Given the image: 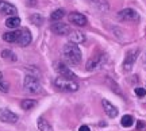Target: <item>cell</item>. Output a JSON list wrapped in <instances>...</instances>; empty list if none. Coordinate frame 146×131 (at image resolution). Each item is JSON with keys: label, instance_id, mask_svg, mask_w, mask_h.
<instances>
[{"label": "cell", "instance_id": "cell-25", "mask_svg": "<svg viewBox=\"0 0 146 131\" xmlns=\"http://www.w3.org/2000/svg\"><path fill=\"white\" fill-rule=\"evenodd\" d=\"M137 131H146V123L143 120L137 122Z\"/></svg>", "mask_w": 146, "mask_h": 131}, {"label": "cell", "instance_id": "cell-11", "mask_svg": "<svg viewBox=\"0 0 146 131\" xmlns=\"http://www.w3.org/2000/svg\"><path fill=\"white\" fill-rule=\"evenodd\" d=\"M16 12H18V8L14 4H11L8 1H4V0H0V14L14 16Z\"/></svg>", "mask_w": 146, "mask_h": 131}, {"label": "cell", "instance_id": "cell-28", "mask_svg": "<svg viewBox=\"0 0 146 131\" xmlns=\"http://www.w3.org/2000/svg\"><path fill=\"white\" fill-rule=\"evenodd\" d=\"M78 131H91V128H89L88 126H85V124H84V126H80Z\"/></svg>", "mask_w": 146, "mask_h": 131}, {"label": "cell", "instance_id": "cell-7", "mask_svg": "<svg viewBox=\"0 0 146 131\" xmlns=\"http://www.w3.org/2000/svg\"><path fill=\"white\" fill-rule=\"evenodd\" d=\"M106 61V54L103 53H100V54H96L94 57H91L88 60V62H87V70H95V69H98L99 66L103 65V62Z\"/></svg>", "mask_w": 146, "mask_h": 131}, {"label": "cell", "instance_id": "cell-16", "mask_svg": "<svg viewBox=\"0 0 146 131\" xmlns=\"http://www.w3.org/2000/svg\"><path fill=\"white\" fill-rule=\"evenodd\" d=\"M19 32H21V30L5 32V34H3V39H4L5 42H10V43H14V42H15L16 43L18 38H19Z\"/></svg>", "mask_w": 146, "mask_h": 131}, {"label": "cell", "instance_id": "cell-12", "mask_svg": "<svg viewBox=\"0 0 146 131\" xmlns=\"http://www.w3.org/2000/svg\"><path fill=\"white\" fill-rule=\"evenodd\" d=\"M31 32L29 31L27 28H23V30H21V32H19V38H18V41H16V43L19 45V46H27V45H30L31 43Z\"/></svg>", "mask_w": 146, "mask_h": 131}, {"label": "cell", "instance_id": "cell-23", "mask_svg": "<svg viewBox=\"0 0 146 131\" xmlns=\"http://www.w3.org/2000/svg\"><path fill=\"white\" fill-rule=\"evenodd\" d=\"M1 57L4 58V60H8V61H16V56L14 52H11L8 49H5L1 52Z\"/></svg>", "mask_w": 146, "mask_h": 131}, {"label": "cell", "instance_id": "cell-26", "mask_svg": "<svg viewBox=\"0 0 146 131\" xmlns=\"http://www.w3.org/2000/svg\"><path fill=\"white\" fill-rule=\"evenodd\" d=\"M135 95L137 96H139V97H143L146 95V88H135Z\"/></svg>", "mask_w": 146, "mask_h": 131}, {"label": "cell", "instance_id": "cell-10", "mask_svg": "<svg viewBox=\"0 0 146 131\" xmlns=\"http://www.w3.org/2000/svg\"><path fill=\"white\" fill-rule=\"evenodd\" d=\"M50 30H52L54 34L57 35H68L70 32V27L66 24V23H61V22H56L50 26Z\"/></svg>", "mask_w": 146, "mask_h": 131}, {"label": "cell", "instance_id": "cell-3", "mask_svg": "<svg viewBox=\"0 0 146 131\" xmlns=\"http://www.w3.org/2000/svg\"><path fill=\"white\" fill-rule=\"evenodd\" d=\"M23 88L29 93H39L41 92V83L35 76L27 74L23 80Z\"/></svg>", "mask_w": 146, "mask_h": 131}, {"label": "cell", "instance_id": "cell-14", "mask_svg": "<svg viewBox=\"0 0 146 131\" xmlns=\"http://www.w3.org/2000/svg\"><path fill=\"white\" fill-rule=\"evenodd\" d=\"M89 4L99 12H107L110 10V4L107 0H89Z\"/></svg>", "mask_w": 146, "mask_h": 131}, {"label": "cell", "instance_id": "cell-1", "mask_svg": "<svg viewBox=\"0 0 146 131\" xmlns=\"http://www.w3.org/2000/svg\"><path fill=\"white\" fill-rule=\"evenodd\" d=\"M64 60L69 64V65H78L81 62V52L76 43L69 42L66 43L62 49Z\"/></svg>", "mask_w": 146, "mask_h": 131}, {"label": "cell", "instance_id": "cell-20", "mask_svg": "<svg viewBox=\"0 0 146 131\" xmlns=\"http://www.w3.org/2000/svg\"><path fill=\"white\" fill-rule=\"evenodd\" d=\"M35 105H36V101H35V100H31V99H25L21 103V107L23 108V110H26V111L33 110Z\"/></svg>", "mask_w": 146, "mask_h": 131}, {"label": "cell", "instance_id": "cell-15", "mask_svg": "<svg viewBox=\"0 0 146 131\" xmlns=\"http://www.w3.org/2000/svg\"><path fill=\"white\" fill-rule=\"evenodd\" d=\"M69 37V41L72 43H84L85 41H87V38H85V35H84L81 31H77V30H72V31L68 34Z\"/></svg>", "mask_w": 146, "mask_h": 131}, {"label": "cell", "instance_id": "cell-17", "mask_svg": "<svg viewBox=\"0 0 146 131\" xmlns=\"http://www.w3.org/2000/svg\"><path fill=\"white\" fill-rule=\"evenodd\" d=\"M21 24V19L18 18V16H10V18H7V21H5V26L8 27V28H12V30H15L18 28Z\"/></svg>", "mask_w": 146, "mask_h": 131}, {"label": "cell", "instance_id": "cell-9", "mask_svg": "<svg viewBox=\"0 0 146 131\" xmlns=\"http://www.w3.org/2000/svg\"><path fill=\"white\" fill-rule=\"evenodd\" d=\"M18 115L14 114L11 110L8 108H1L0 110V120L5 122V123H16L18 122Z\"/></svg>", "mask_w": 146, "mask_h": 131}, {"label": "cell", "instance_id": "cell-24", "mask_svg": "<svg viewBox=\"0 0 146 131\" xmlns=\"http://www.w3.org/2000/svg\"><path fill=\"white\" fill-rule=\"evenodd\" d=\"M30 21H31L34 24H36V26H41L42 23H43V18H42L41 15H38V14H34V15L30 16Z\"/></svg>", "mask_w": 146, "mask_h": 131}, {"label": "cell", "instance_id": "cell-4", "mask_svg": "<svg viewBox=\"0 0 146 131\" xmlns=\"http://www.w3.org/2000/svg\"><path fill=\"white\" fill-rule=\"evenodd\" d=\"M118 18L122 22H138L139 21V15L135 10L133 8H125V10H120L118 12Z\"/></svg>", "mask_w": 146, "mask_h": 131}, {"label": "cell", "instance_id": "cell-19", "mask_svg": "<svg viewBox=\"0 0 146 131\" xmlns=\"http://www.w3.org/2000/svg\"><path fill=\"white\" fill-rule=\"evenodd\" d=\"M64 16H65V10H62V8H58V10H56V11H53V12H52L50 19H52L53 22H60Z\"/></svg>", "mask_w": 146, "mask_h": 131}, {"label": "cell", "instance_id": "cell-27", "mask_svg": "<svg viewBox=\"0 0 146 131\" xmlns=\"http://www.w3.org/2000/svg\"><path fill=\"white\" fill-rule=\"evenodd\" d=\"M27 5H29V7H34V5H36V0H27Z\"/></svg>", "mask_w": 146, "mask_h": 131}, {"label": "cell", "instance_id": "cell-8", "mask_svg": "<svg viewBox=\"0 0 146 131\" xmlns=\"http://www.w3.org/2000/svg\"><path fill=\"white\" fill-rule=\"evenodd\" d=\"M68 19L70 23H73V24H76V26H78V27L87 26V23H88V19H87L83 14H78V12H72V14H69Z\"/></svg>", "mask_w": 146, "mask_h": 131}, {"label": "cell", "instance_id": "cell-18", "mask_svg": "<svg viewBox=\"0 0 146 131\" xmlns=\"http://www.w3.org/2000/svg\"><path fill=\"white\" fill-rule=\"evenodd\" d=\"M36 126H38L39 131H53V127L50 126V123L47 120H45L43 118H39V119H38Z\"/></svg>", "mask_w": 146, "mask_h": 131}, {"label": "cell", "instance_id": "cell-21", "mask_svg": "<svg viewBox=\"0 0 146 131\" xmlns=\"http://www.w3.org/2000/svg\"><path fill=\"white\" fill-rule=\"evenodd\" d=\"M10 91V84L5 81L4 79V74L0 72V92H3V93H7Z\"/></svg>", "mask_w": 146, "mask_h": 131}, {"label": "cell", "instance_id": "cell-13", "mask_svg": "<svg viewBox=\"0 0 146 131\" xmlns=\"http://www.w3.org/2000/svg\"><path fill=\"white\" fill-rule=\"evenodd\" d=\"M102 105H103V108H104V112L110 118H116V116H118V112H119L118 108H116L114 104H111L108 100L103 99L102 100Z\"/></svg>", "mask_w": 146, "mask_h": 131}, {"label": "cell", "instance_id": "cell-6", "mask_svg": "<svg viewBox=\"0 0 146 131\" xmlns=\"http://www.w3.org/2000/svg\"><path fill=\"white\" fill-rule=\"evenodd\" d=\"M138 54H139V49H133L130 52H127L126 58H125V62H123V69H125L126 72H129V70L133 69L134 62H135L137 58H138Z\"/></svg>", "mask_w": 146, "mask_h": 131}, {"label": "cell", "instance_id": "cell-22", "mask_svg": "<svg viewBox=\"0 0 146 131\" xmlns=\"http://www.w3.org/2000/svg\"><path fill=\"white\" fill-rule=\"evenodd\" d=\"M120 124L123 127H126V128H129V127H131L134 124V118L131 115H125L122 118V120H120Z\"/></svg>", "mask_w": 146, "mask_h": 131}, {"label": "cell", "instance_id": "cell-2", "mask_svg": "<svg viewBox=\"0 0 146 131\" xmlns=\"http://www.w3.org/2000/svg\"><path fill=\"white\" fill-rule=\"evenodd\" d=\"M54 85H56V88H58L60 91H64V92H76L78 89V84L74 80L65 79L61 76H58L54 80Z\"/></svg>", "mask_w": 146, "mask_h": 131}, {"label": "cell", "instance_id": "cell-5", "mask_svg": "<svg viewBox=\"0 0 146 131\" xmlns=\"http://www.w3.org/2000/svg\"><path fill=\"white\" fill-rule=\"evenodd\" d=\"M54 69H56V72L58 73V76H61V77L70 79V80H74V79H76V74L73 73L72 70L68 68V65H66V64L61 62V61L54 62Z\"/></svg>", "mask_w": 146, "mask_h": 131}]
</instances>
